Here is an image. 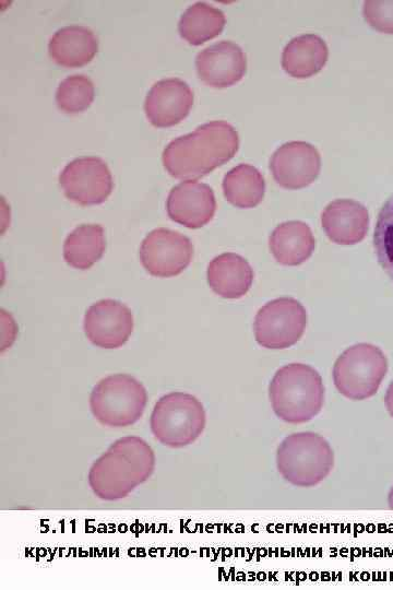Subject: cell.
I'll list each match as a JSON object with an SVG mask.
<instances>
[{
	"instance_id": "1",
	"label": "cell",
	"mask_w": 393,
	"mask_h": 590,
	"mask_svg": "<svg viewBox=\"0 0 393 590\" xmlns=\"http://www.w3.org/2000/svg\"><path fill=\"white\" fill-rule=\"evenodd\" d=\"M238 146L236 129L227 121L214 120L171 140L162 160L170 176L194 180L233 158Z\"/></svg>"
},
{
	"instance_id": "2",
	"label": "cell",
	"mask_w": 393,
	"mask_h": 590,
	"mask_svg": "<svg viewBox=\"0 0 393 590\" xmlns=\"http://www.w3.org/2000/svg\"><path fill=\"white\" fill-rule=\"evenodd\" d=\"M155 463V453L143 438L121 437L93 462L88 485L103 500L122 499L148 480Z\"/></svg>"
},
{
	"instance_id": "3",
	"label": "cell",
	"mask_w": 393,
	"mask_h": 590,
	"mask_svg": "<svg viewBox=\"0 0 393 590\" xmlns=\"http://www.w3.org/2000/svg\"><path fill=\"white\" fill-rule=\"evenodd\" d=\"M269 397L278 418L289 424H301L321 411L324 386L313 367L291 363L276 370L269 386Z\"/></svg>"
},
{
	"instance_id": "4",
	"label": "cell",
	"mask_w": 393,
	"mask_h": 590,
	"mask_svg": "<svg viewBox=\"0 0 393 590\" xmlns=\"http://www.w3.org/2000/svg\"><path fill=\"white\" fill-rule=\"evenodd\" d=\"M334 452L330 442L313 432L286 436L276 449V468L282 477L297 487H313L332 471Z\"/></svg>"
},
{
	"instance_id": "5",
	"label": "cell",
	"mask_w": 393,
	"mask_h": 590,
	"mask_svg": "<svg viewBox=\"0 0 393 590\" xmlns=\"http://www.w3.org/2000/svg\"><path fill=\"white\" fill-rule=\"evenodd\" d=\"M206 414L203 404L186 392H169L155 403L150 417L153 436L162 445L182 448L203 433Z\"/></svg>"
},
{
	"instance_id": "6",
	"label": "cell",
	"mask_w": 393,
	"mask_h": 590,
	"mask_svg": "<svg viewBox=\"0 0 393 590\" xmlns=\"http://www.w3.org/2000/svg\"><path fill=\"white\" fill-rule=\"evenodd\" d=\"M146 402V389L128 374H114L100 379L90 396L92 414L108 427L134 424L141 418Z\"/></svg>"
},
{
	"instance_id": "7",
	"label": "cell",
	"mask_w": 393,
	"mask_h": 590,
	"mask_svg": "<svg viewBox=\"0 0 393 590\" xmlns=\"http://www.w3.org/2000/svg\"><path fill=\"white\" fill-rule=\"evenodd\" d=\"M388 371V359L378 346L358 343L346 349L333 366L337 391L350 400H365L378 391Z\"/></svg>"
},
{
	"instance_id": "8",
	"label": "cell",
	"mask_w": 393,
	"mask_h": 590,
	"mask_svg": "<svg viewBox=\"0 0 393 590\" xmlns=\"http://www.w3.org/2000/svg\"><path fill=\"white\" fill-rule=\"evenodd\" d=\"M306 324L307 312L300 302L291 297H279L266 303L257 312L254 337L265 349H287L299 341Z\"/></svg>"
},
{
	"instance_id": "9",
	"label": "cell",
	"mask_w": 393,
	"mask_h": 590,
	"mask_svg": "<svg viewBox=\"0 0 393 590\" xmlns=\"http://www.w3.org/2000/svg\"><path fill=\"white\" fill-rule=\"evenodd\" d=\"M64 196L81 205L100 204L114 188L108 165L100 157L83 156L68 163L59 175Z\"/></svg>"
},
{
	"instance_id": "10",
	"label": "cell",
	"mask_w": 393,
	"mask_h": 590,
	"mask_svg": "<svg viewBox=\"0 0 393 590\" xmlns=\"http://www.w3.org/2000/svg\"><path fill=\"white\" fill-rule=\"evenodd\" d=\"M193 245L183 234L165 227L155 228L142 240L140 260L157 278L181 273L191 262Z\"/></svg>"
},
{
	"instance_id": "11",
	"label": "cell",
	"mask_w": 393,
	"mask_h": 590,
	"mask_svg": "<svg viewBox=\"0 0 393 590\" xmlns=\"http://www.w3.org/2000/svg\"><path fill=\"white\" fill-rule=\"evenodd\" d=\"M87 339L102 349H118L130 338L133 316L129 307L115 299H102L91 305L84 316Z\"/></svg>"
},
{
	"instance_id": "12",
	"label": "cell",
	"mask_w": 393,
	"mask_h": 590,
	"mask_svg": "<svg viewBox=\"0 0 393 590\" xmlns=\"http://www.w3.org/2000/svg\"><path fill=\"white\" fill-rule=\"evenodd\" d=\"M270 169L274 180L286 189L309 186L321 169L318 150L305 141L284 143L272 154Z\"/></svg>"
},
{
	"instance_id": "13",
	"label": "cell",
	"mask_w": 393,
	"mask_h": 590,
	"mask_svg": "<svg viewBox=\"0 0 393 590\" xmlns=\"http://www.w3.org/2000/svg\"><path fill=\"white\" fill-rule=\"evenodd\" d=\"M193 99V92L187 82L178 78L163 79L150 88L144 111L153 126L171 127L188 116Z\"/></svg>"
},
{
	"instance_id": "14",
	"label": "cell",
	"mask_w": 393,
	"mask_h": 590,
	"mask_svg": "<svg viewBox=\"0 0 393 590\" xmlns=\"http://www.w3.org/2000/svg\"><path fill=\"white\" fill-rule=\"evenodd\" d=\"M168 216L188 228L207 224L216 210L212 188L203 182L184 180L169 191L166 201Z\"/></svg>"
},
{
	"instance_id": "15",
	"label": "cell",
	"mask_w": 393,
	"mask_h": 590,
	"mask_svg": "<svg viewBox=\"0 0 393 590\" xmlns=\"http://www.w3.org/2000/svg\"><path fill=\"white\" fill-rule=\"evenodd\" d=\"M199 78L213 87H227L242 79L247 70L243 50L230 40H221L195 57Z\"/></svg>"
},
{
	"instance_id": "16",
	"label": "cell",
	"mask_w": 393,
	"mask_h": 590,
	"mask_svg": "<svg viewBox=\"0 0 393 590\" xmlns=\"http://www.w3.org/2000/svg\"><path fill=\"white\" fill-rule=\"evenodd\" d=\"M326 236L338 245H354L362 240L369 227L367 208L352 199L330 202L321 214Z\"/></svg>"
},
{
	"instance_id": "17",
	"label": "cell",
	"mask_w": 393,
	"mask_h": 590,
	"mask_svg": "<svg viewBox=\"0 0 393 590\" xmlns=\"http://www.w3.org/2000/svg\"><path fill=\"white\" fill-rule=\"evenodd\" d=\"M206 276L214 293L235 299L242 297L251 287L253 270L243 257L225 252L209 263Z\"/></svg>"
},
{
	"instance_id": "18",
	"label": "cell",
	"mask_w": 393,
	"mask_h": 590,
	"mask_svg": "<svg viewBox=\"0 0 393 590\" xmlns=\"http://www.w3.org/2000/svg\"><path fill=\"white\" fill-rule=\"evenodd\" d=\"M98 50V40L86 26L69 25L59 28L48 43L50 58L67 68L88 63Z\"/></svg>"
},
{
	"instance_id": "19",
	"label": "cell",
	"mask_w": 393,
	"mask_h": 590,
	"mask_svg": "<svg viewBox=\"0 0 393 590\" xmlns=\"http://www.w3.org/2000/svg\"><path fill=\"white\" fill-rule=\"evenodd\" d=\"M274 259L283 266H298L312 255L315 240L310 227L301 221L277 225L269 238Z\"/></svg>"
},
{
	"instance_id": "20",
	"label": "cell",
	"mask_w": 393,
	"mask_h": 590,
	"mask_svg": "<svg viewBox=\"0 0 393 590\" xmlns=\"http://www.w3.org/2000/svg\"><path fill=\"white\" fill-rule=\"evenodd\" d=\"M329 50L318 35L305 34L293 38L282 54V67L294 78L303 79L318 73L326 63Z\"/></svg>"
},
{
	"instance_id": "21",
	"label": "cell",
	"mask_w": 393,
	"mask_h": 590,
	"mask_svg": "<svg viewBox=\"0 0 393 590\" xmlns=\"http://www.w3.org/2000/svg\"><path fill=\"white\" fill-rule=\"evenodd\" d=\"M105 248L104 228L98 224H82L67 236L63 258L69 266L86 270L102 258Z\"/></svg>"
},
{
	"instance_id": "22",
	"label": "cell",
	"mask_w": 393,
	"mask_h": 590,
	"mask_svg": "<svg viewBox=\"0 0 393 590\" xmlns=\"http://www.w3.org/2000/svg\"><path fill=\"white\" fill-rule=\"evenodd\" d=\"M222 187L226 200L241 209L258 205L265 192V181L262 174L249 164H239L233 167L224 176Z\"/></svg>"
},
{
	"instance_id": "23",
	"label": "cell",
	"mask_w": 393,
	"mask_h": 590,
	"mask_svg": "<svg viewBox=\"0 0 393 590\" xmlns=\"http://www.w3.org/2000/svg\"><path fill=\"white\" fill-rule=\"evenodd\" d=\"M225 23L222 10L206 2H195L181 15L178 32L189 44L198 46L219 35Z\"/></svg>"
},
{
	"instance_id": "24",
	"label": "cell",
	"mask_w": 393,
	"mask_h": 590,
	"mask_svg": "<svg viewBox=\"0 0 393 590\" xmlns=\"http://www.w3.org/2000/svg\"><path fill=\"white\" fill-rule=\"evenodd\" d=\"M95 96L92 80L84 74L63 79L56 91V103L67 114H78L90 107Z\"/></svg>"
},
{
	"instance_id": "25",
	"label": "cell",
	"mask_w": 393,
	"mask_h": 590,
	"mask_svg": "<svg viewBox=\"0 0 393 590\" xmlns=\"http://www.w3.org/2000/svg\"><path fill=\"white\" fill-rule=\"evenodd\" d=\"M373 247L379 264L393 282V194L379 211L373 233Z\"/></svg>"
},
{
	"instance_id": "26",
	"label": "cell",
	"mask_w": 393,
	"mask_h": 590,
	"mask_svg": "<svg viewBox=\"0 0 393 590\" xmlns=\"http://www.w3.org/2000/svg\"><path fill=\"white\" fill-rule=\"evenodd\" d=\"M362 15L376 31L393 34V1H365Z\"/></svg>"
},
{
	"instance_id": "27",
	"label": "cell",
	"mask_w": 393,
	"mask_h": 590,
	"mask_svg": "<svg viewBox=\"0 0 393 590\" xmlns=\"http://www.w3.org/2000/svg\"><path fill=\"white\" fill-rule=\"evenodd\" d=\"M384 404L389 414L393 418V380L391 381V384L389 385L386 389V392L384 396Z\"/></svg>"
},
{
	"instance_id": "28",
	"label": "cell",
	"mask_w": 393,
	"mask_h": 590,
	"mask_svg": "<svg viewBox=\"0 0 393 590\" xmlns=\"http://www.w3.org/2000/svg\"><path fill=\"white\" fill-rule=\"evenodd\" d=\"M388 505L389 508L393 510V484L388 493Z\"/></svg>"
}]
</instances>
